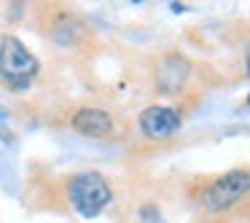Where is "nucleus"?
Masks as SVG:
<instances>
[{
    "mask_svg": "<svg viewBox=\"0 0 250 223\" xmlns=\"http://www.w3.org/2000/svg\"><path fill=\"white\" fill-rule=\"evenodd\" d=\"M248 108H250V94H248Z\"/></svg>",
    "mask_w": 250,
    "mask_h": 223,
    "instance_id": "10",
    "label": "nucleus"
},
{
    "mask_svg": "<svg viewBox=\"0 0 250 223\" xmlns=\"http://www.w3.org/2000/svg\"><path fill=\"white\" fill-rule=\"evenodd\" d=\"M245 67H248V73H250V41H248V46H245Z\"/></svg>",
    "mask_w": 250,
    "mask_h": 223,
    "instance_id": "9",
    "label": "nucleus"
},
{
    "mask_svg": "<svg viewBox=\"0 0 250 223\" xmlns=\"http://www.w3.org/2000/svg\"><path fill=\"white\" fill-rule=\"evenodd\" d=\"M137 124H140V132L148 140L159 142V140H169V137L178 135L180 126H183V119H180V113L175 108H169V105H148L140 113Z\"/></svg>",
    "mask_w": 250,
    "mask_h": 223,
    "instance_id": "4",
    "label": "nucleus"
},
{
    "mask_svg": "<svg viewBox=\"0 0 250 223\" xmlns=\"http://www.w3.org/2000/svg\"><path fill=\"white\" fill-rule=\"evenodd\" d=\"M70 126L83 137H108L116 124H113V116H110L105 108L89 105V108H81V110L73 113Z\"/></svg>",
    "mask_w": 250,
    "mask_h": 223,
    "instance_id": "6",
    "label": "nucleus"
},
{
    "mask_svg": "<svg viewBox=\"0 0 250 223\" xmlns=\"http://www.w3.org/2000/svg\"><path fill=\"white\" fill-rule=\"evenodd\" d=\"M6 119H8V113H6V108H3V105H0V137H3V140H11V137L6 135Z\"/></svg>",
    "mask_w": 250,
    "mask_h": 223,
    "instance_id": "8",
    "label": "nucleus"
},
{
    "mask_svg": "<svg viewBox=\"0 0 250 223\" xmlns=\"http://www.w3.org/2000/svg\"><path fill=\"white\" fill-rule=\"evenodd\" d=\"M41 76V62L17 35H0V83L8 92H27Z\"/></svg>",
    "mask_w": 250,
    "mask_h": 223,
    "instance_id": "1",
    "label": "nucleus"
},
{
    "mask_svg": "<svg viewBox=\"0 0 250 223\" xmlns=\"http://www.w3.org/2000/svg\"><path fill=\"white\" fill-rule=\"evenodd\" d=\"M250 194V169H229L215 178L202 194V204L210 212H221L234 207L239 199Z\"/></svg>",
    "mask_w": 250,
    "mask_h": 223,
    "instance_id": "3",
    "label": "nucleus"
},
{
    "mask_svg": "<svg viewBox=\"0 0 250 223\" xmlns=\"http://www.w3.org/2000/svg\"><path fill=\"white\" fill-rule=\"evenodd\" d=\"M65 196L78 215L92 221V218H100L110 207V202H113V188H110V183L105 180V175L94 172V169H86V172H76V175L67 178Z\"/></svg>",
    "mask_w": 250,
    "mask_h": 223,
    "instance_id": "2",
    "label": "nucleus"
},
{
    "mask_svg": "<svg viewBox=\"0 0 250 223\" xmlns=\"http://www.w3.org/2000/svg\"><path fill=\"white\" fill-rule=\"evenodd\" d=\"M137 215H140V223H162V212L156 210V204H143Z\"/></svg>",
    "mask_w": 250,
    "mask_h": 223,
    "instance_id": "7",
    "label": "nucleus"
},
{
    "mask_svg": "<svg viewBox=\"0 0 250 223\" xmlns=\"http://www.w3.org/2000/svg\"><path fill=\"white\" fill-rule=\"evenodd\" d=\"M191 76V62L183 54H167L156 67V89L162 94H178Z\"/></svg>",
    "mask_w": 250,
    "mask_h": 223,
    "instance_id": "5",
    "label": "nucleus"
}]
</instances>
